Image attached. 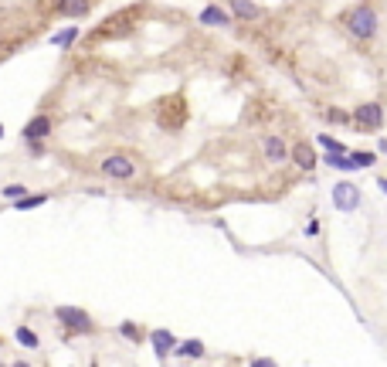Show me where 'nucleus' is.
Masks as SVG:
<instances>
[{
    "label": "nucleus",
    "mask_w": 387,
    "mask_h": 367,
    "mask_svg": "<svg viewBox=\"0 0 387 367\" xmlns=\"http://www.w3.org/2000/svg\"><path fill=\"white\" fill-rule=\"evenodd\" d=\"M340 24H343V31L357 44H370V41L377 38V31H381V18H377V11L370 4H353L350 11H343Z\"/></svg>",
    "instance_id": "f257e3e1"
},
{
    "label": "nucleus",
    "mask_w": 387,
    "mask_h": 367,
    "mask_svg": "<svg viewBox=\"0 0 387 367\" xmlns=\"http://www.w3.org/2000/svg\"><path fill=\"white\" fill-rule=\"evenodd\" d=\"M55 323L65 330V337H92V333H99L92 313H85L82 306H55Z\"/></svg>",
    "instance_id": "f03ea898"
},
{
    "label": "nucleus",
    "mask_w": 387,
    "mask_h": 367,
    "mask_svg": "<svg viewBox=\"0 0 387 367\" xmlns=\"http://www.w3.org/2000/svg\"><path fill=\"white\" fill-rule=\"evenodd\" d=\"M99 174L109 177V180H133L139 174V163H136L133 154H122V150H113L99 160Z\"/></svg>",
    "instance_id": "7ed1b4c3"
},
{
    "label": "nucleus",
    "mask_w": 387,
    "mask_h": 367,
    "mask_svg": "<svg viewBox=\"0 0 387 367\" xmlns=\"http://www.w3.org/2000/svg\"><path fill=\"white\" fill-rule=\"evenodd\" d=\"M384 119H387V109H384V102H377V99L353 106V113H350V123H353L357 130H381Z\"/></svg>",
    "instance_id": "20e7f679"
},
{
    "label": "nucleus",
    "mask_w": 387,
    "mask_h": 367,
    "mask_svg": "<svg viewBox=\"0 0 387 367\" xmlns=\"http://www.w3.org/2000/svg\"><path fill=\"white\" fill-rule=\"evenodd\" d=\"M329 197H333V208H336V211H343V214L357 211V208H360V201H364V194H360V187H357L353 180H336V184H333V191H329Z\"/></svg>",
    "instance_id": "39448f33"
},
{
    "label": "nucleus",
    "mask_w": 387,
    "mask_h": 367,
    "mask_svg": "<svg viewBox=\"0 0 387 367\" xmlns=\"http://www.w3.org/2000/svg\"><path fill=\"white\" fill-rule=\"evenodd\" d=\"M262 160H265L269 167H282V163H289V143H286L279 133L262 136Z\"/></svg>",
    "instance_id": "423d86ee"
},
{
    "label": "nucleus",
    "mask_w": 387,
    "mask_h": 367,
    "mask_svg": "<svg viewBox=\"0 0 387 367\" xmlns=\"http://www.w3.org/2000/svg\"><path fill=\"white\" fill-rule=\"evenodd\" d=\"M51 133H55V116H48V113L31 116L27 123H24V130H20L24 139H48Z\"/></svg>",
    "instance_id": "0eeeda50"
},
{
    "label": "nucleus",
    "mask_w": 387,
    "mask_h": 367,
    "mask_svg": "<svg viewBox=\"0 0 387 367\" xmlns=\"http://www.w3.org/2000/svg\"><path fill=\"white\" fill-rule=\"evenodd\" d=\"M289 163L296 170H303V174H312L316 163H319V156H316V150H312L310 143H296V147H289Z\"/></svg>",
    "instance_id": "6e6552de"
},
{
    "label": "nucleus",
    "mask_w": 387,
    "mask_h": 367,
    "mask_svg": "<svg viewBox=\"0 0 387 367\" xmlns=\"http://www.w3.org/2000/svg\"><path fill=\"white\" fill-rule=\"evenodd\" d=\"M150 347H153V354H156V361H167V357H174V350H177V337L170 333V330H150Z\"/></svg>",
    "instance_id": "1a4fd4ad"
},
{
    "label": "nucleus",
    "mask_w": 387,
    "mask_h": 367,
    "mask_svg": "<svg viewBox=\"0 0 387 367\" xmlns=\"http://www.w3.org/2000/svg\"><path fill=\"white\" fill-rule=\"evenodd\" d=\"M197 24H204V27H231L234 18L228 7H221V4H208L201 14H197Z\"/></svg>",
    "instance_id": "9d476101"
},
{
    "label": "nucleus",
    "mask_w": 387,
    "mask_h": 367,
    "mask_svg": "<svg viewBox=\"0 0 387 367\" xmlns=\"http://www.w3.org/2000/svg\"><path fill=\"white\" fill-rule=\"evenodd\" d=\"M224 7L231 11V18L238 24H255V20H262V7L255 4V0H224Z\"/></svg>",
    "instance_id": "9b49d317"
},
{
    "label": "nucleus",
    "mask_w": 387,
    "mask_h": 367,
    "mask_svg": "<svg viewBox=\"0 0 387 367\" xmlns=\"http://www.w3.org/2000/svg\"><path fill=\"white\" fill-rule=\"evenodd\" d=\"M89 11H92V0H55V14L58 18L78 20V18H85Z\"/></svg>",
    "instance_id": "f8f14e48"
},
{
    "label": "nucleus",
    "mask_w": 387,
    "mask_h": 367,
    "mask_svg": "<svg viewBox=\"0 0 387 367\" xmlns=\"http://www.w3.org/2000/svg\"><path fill=\"white\" fill-rule=\"evenodd\" d=\"M204 354H208L204 340H177L174 357H180V361H201Z\"/></svg>",
    "instance_id": "ddd939ff"
},
{
    "label": "nucleus",
    "mask_w": 387,
    "mask_h": 367,
    "mask_svg": "<svg viewBox=\"0 0 387 367\" xmlns=\"http://www.w3.org/2000/svg\"><path fill=\"white\" fill-rule=\"evenodd\" d=\"M48 201H51V197H48V194H24V197H18V201H11V208H14V211H34V208H41V204H48Z\"/></svg>",
    "instance_id": "4468645a"
},
{
    "label": "nucleus",
    "mask_w": 387,
    "mask_h": 367,
    "mask_svg": "<svg viewBox=\"0 0 387 367\" xmlns=\"http://www.w3.org/2000/svg\"><path fill=\"white\" fill-rule=\"evenodd\" d=\"M119 337H126L129 344H136V347H139V344H143L150 333L139 327V323H133V320H122V323H119Z\"/></svg>",
    "instance_id": "2eb2a0df"
},
{
    "label": "nucleus",
    "mask_w": 387,
    "mask_h": 367,
    "mask_svg": "<svg viewBox=\"0 0 387 367\" xmlns=\"http://www.w3.org/2000/svg\"><path fill=\"white\" fill-rule=\"evenodd\" d=\"M14 340H18L24 350H38L41 347V337L31 327H18V330H14Z\"/></svg>",
    "instance_id": "dca6fc26"
},
{
    "label": "nucleus",
    "mask_w": 387,
    "mask_h": 367,
    "mask_svg": "<svg viewBox=\"0 0 387 367\" xmlns=\"http://www.w3.org/2000/svg\"><path fill=\"white\" fill-rule=\"evenodd\" d=\"M75 38H78V27L72 24V27H65V31H58V35H51V44H55L58 51H68V48L75 44Z\"/></svg>",
    "instance_id": "f3484780"
},
{
    "label": "nucleus",
    "mask_w": 387,
    "mask_h": 367,
    "mask_svg": "<svg viewBox=\"0 0 387 367\" xmlns=\"http://www.w3.org/2000/svg\"><path fill=\"white\" fill-rule=\"evenodd\" d=\"M353 163H357V170H370L374 163H377V154H370V150H353Z\"/></svg>",
    "instance_id": "a211bd4d"
},
{
    "label": "nucleus",
    "mask_w": 387,
    "mask_h": 367,
    "mask_svg": "<svg viewBox=\"0 0 387 367\" xmlns=\"http://www.w3.org/2000/svg\"><path fill=\"white\" fill-rule=\"evenodd\" d=\"M27 191H31L27 184H7V187H0V197H4V201H18V197H24Z\"/></svg>",
    "instance_id": "6ab92c4d"
},
{
    "label": "nucleus",
    "mask_w": 387,
    "mask_h": 367,
    "mask_svg": "<svg viewBox=\"0 0 387 367\" xmlns=\"http://www.w3.org/2000/svg\"><path fill=\"white\" fill-rule=\"evenodd\" d=\"M316 143H319L323 150H340V154L347 150V147H343L340 139H333V136H329V133H319V136H316Z\"/></svg>",
    "instance_id": "aec40b11"
},
{
    "label": "nucleus",
    "mask_w": 387,
    "mask_h": 367,
    "mask_svg": "<svg viewBox=\"0 0 387 367\" xmlns=\"http://www.w3.org/2000/svg\"><path fill=\"white\" fill-rule=\"evenodd\" d=\"M326 119L329 123H350V113H343V109H326Z\"/></svg>",
    "instance_id": "412c9836"
},
{
    "label": "nucleus",
    "mask_w": 387,
    "mask_h": 367,
    "mask_svg": "<svg viewBox=\"0 0 387 367\" xmlns=\"http://www.w3.org/2000/svg\"><path fill=\"white\" fill-rule=\"evenodd\" d=\"M24 143H27L31 156H44V139H24Z\"/></svg>",
    "instance_id": "4be33fe9"
},
{
    "label": "nucleus",
    "mask_w": 387,
    "mask_h": 367,
    "mask_svg": "<svg viewBox=\"0 0 387 367\" xmlns=\"http://www.w3.org/2000/svg\"><path fill=\"white\" fill-rule=\"evenodd\" d=\"M248 364H252V367H272V364H275V361H269V357H252Z\"/></svg>",
    "instance_id": "5701e85b"
},
{
    "label": "nucleus",
    "mask_w": 387,
    "mask_h": 367,
    "mask_svg": "<svg viewBox=\"0 0 387 367\" xmlns=\"http://www.w3.org/2000/svg\"><path fill=\"white\" fill-rule=\"evenodd\" d=\"M377 150H381V154H387V139H381V143H377Z\"/></svg>",
    "instance_id": "b1692460"
},
{
    "label": "nucleus",
    "mask_w": 387,
    "mask_h": 367,
    "mask_svg": "<svg viewBox=\"0 0 387 367\" xmlns=\"http://www.w3.org/2000/svg\"><path fill=\"white\" fill-rule=\"evenodd\" d=\"M377 187H381V191L387 194V177H381V184H377Z\"/></svg>",
    "instance_id": "393cba45"
}]
</instances>
